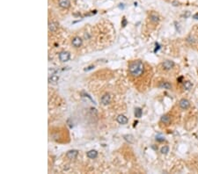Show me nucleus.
<instances>
[{
    "instance_id": "1",
    "label": "nucleus",
    "mask_w": 198,
    "mask_h": 174,
    "mask_svg": "<svg viewBox=\"0 0 198 174\" xmlns=\"http://www.w3.org/2000/svg\"><path fill=\"white\" fill-rule=\"evenodd\" d=\"M144 63L142 61L137 60L131 62L129 66V73L134 77H137L142 75L144 72Z\"/></svg>"
},
{
    "instance_id": "2",
    "label": "nucleus",
    "mask_w": 198,
    "mask_h": 174,
    "mask_svg": "<svg viewBox=\"0 0 198 174\" xmlns=\"http://www.w3.org/2000/svg\"><path fill=\"white\" fill-rule=\"evenodd\" d=\"M71 58V55H70L69 52H66V51H63L59 54V60L63 62H68Z\"/></svg>"
},
{
    "instance_id": "3",
    "label": "nucleus",
    "mask_w": 198,
    "mask_h": 174,
    "mask_svg": "<svg viewBox=\"0 0 198 174\" xmlns=\"http://www.w3.org/2000/svg\"><path fill=\"white\" fill-rule=\"evenodd\" d=\"M174 66V62H173V61H170V60H166V61H165L164 62L162 63V67H163V69L164 70H171L172 68Z\"/></svg>"
},
{
    "instance_id": "4",
    "label": "nucleus",
    "mask_w": 198,
    "mask_h": 174,
    "mask_svg": "<svg viewBox=\"0 0 198 174\" xmlns=\"http://www.w3.org/2000/svg\"><path fill=\"white\" fill-rule=\"evenodd\" d=\"M179 105H180V107L181 109H183V110H186V109H188V107L190 106V102L188 100V99H181V100H180Z\"/></svg>"
},
{
    "instance_id": "5",
    "label": "nucleus",
    "mask_w": 198,
    "mask_h": 174,
    "mask_svg": "<svg viewBox=\"0 0 198 174\" xmlns=\"http://www.w3.org/2000/svg\"><path fill=\"white\" fill-rule=\"evenodd\" d=\"M77 155H78V151L77 149H72V150L68 151L67 154H66V157L69 159H75L77 157Z\"/></svg>"
},
{
    "instance_id": "6",
    "label": "nucleus",
    "mask_w": 198,
    "mask_h": 174,
    "mask_svg": "<svg viewBox=\"0 0 198 174\" xmlns=\"http://www.w3.org/2000/svg\"><path fill=\"white\" fill-rule=\"evenodd\" d=\"M110 101H111V97L109 94H105V95H103L101 99V102L104 105H108L109 103H110Z\"/></svg>"
},
{
    "instance_id": "7",
    "label": "nucleus",
    "mask_w": 198,
    "mask_h": 174,
    "mask_svg": "<svg viewBox=\"0 0 198 174\" xmlns=\"http://www.w3.org/2000/svg\"><path fill=\"white\" fill-rule=\"evenodd\" d=\"M58 5H59V6L62 7V8L67 9L70 7L71 3H70V0H59Z\"/></svg>"
},
{
    "instance_id": "8",
    "label": "nucleus",
    "mask_w": 198,
    "mask_h": 174,
    "mask_svg": "<svg viewBox=\"0 0 198 174\" xmlns=\"http://www.w3.org/2000/svg\"><path fill=\"white\" fill-rule=\"evenodd\" d=\"M71 43L75 48H79L81 45H82V40H81V38H79V37H75V38L72 40Z\"/></svg>"
},
{
    "instance_id": "9",
    "label": "nucleus",
    "mask_w": 198,
    "mask_h": 174,
    "mask_svg": "<svg viewBox=\"0 0 198 174\" xmlns=\"http://www.w3.org/2000/svg\"><path fill=\"white\" fill-rule=\"evenodd\" d=\"M117 121H118V123H120V124H123V125H124V124H127L128 123V121H129V120H128V118L126 117V116H124V115H119L117 117Z\"/></svg>"
},
{
    "instance_id": "10",
    "label": "nucleus",
    "mask_w": 198,
    "mask_h": 174,
    "mask_svg": "<svg viewBox=\"0 0 198 174\" xmlns=\"http://www.w3.org/2000/svg\"><path fill=\"white\" fill-rule=\"evenodd\" d=\"M160 121H161L162 123L166 124V125H169L170 122H171V118H170V116L168 115V114H165V115H163L161 117Z\"/></svg>"
},
{
    "instance_id": "11",
    "label": "nucleus",
    "mask_w": 198,
    "mask_h": 174,
    "mask_svg": "<svg viewBox=\"0 0 198 174\" xmlns=\"http://www.w3.org/2000/svg\"><path fill=\"white\" fill-rule=\"evenodd\" d=\"M159 86H160V88L166 89V90H171L172 89V84H170L169 82H166V81H165V82H160Z\"/></svg>"
},
{
    "instance_id": "12",
    "label": "nucleus",
    "mask_w": 198,
    "mask_h": 174,
    "mask_svg": "<svg viewBox=\"0 0 198 174\" xmlns=\"http://www.w3.org/2000/svg\"><path fill=\"white\" fill-rule=\"evenodd\" d=\"M97 156H98V152L96 150H93V149H92V150L88 151V152H87V157H89V158H91V159L96 158Z\"/></svg>"
},
{
    "instance_id": "13",
    "label": "nucleus",
    "mask_w": 198,
    "mask_h": 174,
    "mask_svg": "<svg viewBox=\"0 0 198 174\" xmlns=\"http://www.w3.org/2000/svg\"><path fill=\"white\" fill-rule=\"evenodd\" d=\"M49 30L50 32H55L57 30V26L53 22H49Z\"/></svg>"
},
{
    "instance_id": "14",
    "label": "nucleus",
    "mask_w": 198,
    "mask_h": 174,
    "mask_svg": "<svg viewBox=\"0 0 198 174\" xmlns=\"http://www.w3.org/2000/svg\"><path fill=\"white\" fill-rule=\"evenodd\" d=\"M192 84L191 83L189 82V81H184L183 82V88L185 89V90H187V91H189L190 89L192 88Z\"/></svg>"
},
{
    "instance_id": "15",
    "label": "nucleus",
    "mask_w": 198,
    "mask_h": 174,
    "mask_svg": "<svg viewBox=\"0 0 198 174\" xmlns=\"http://www.w3.org/2000/svg\"><path fill=\"white\" fill-rule=\"evenodd\" d=\"M150 19H151V21L153 22V23H157V22L159 21V16H158V14H156V13H151V15H150Z\"/></svg>"
},
{
    "instance_id": "16",
    "label": "nucleus",
    "mask_w": 198,
    "mask_h": 174,
    "mask_svg": "<svg viewBox=\"0 0 198 174\" xmlns=\"http://www.w3.org/2000/svg\"><path fill=\"white\" fill-rule=\"evenodd\" d=\"M142 114H143L142 109L139 108V107H136V108L135 109V116H136V118H140V117H142Z\"/></svg>"
},
{
    "instance_id": "17",
    "label": "nucleus",
    "mask_w": 198,
    "mask_h": 174,
    "mask_svg": "<svg viewBox=\"0 0 198 174\" xmlns=\"http://www.w3.org/2000/svg\"><path fill=\"white\" fill-rule=\"evenodd\" d=\"M58 80H59V77L56 75H54V74L51 75V77L49 78V81L50 83H56V82H58Z\"/></svg>"
},
{
    "instance_id": "18",
    "label": "nucleus",
    "mask_w": 198,
    "mask_h": 174,
    "mask_svg": "<svg viewBox=\"0 0 198 174\" xmlns=\"http://www.w3.org/2000/svg\"><path fill=\"white\" fill-rule=\"evenodd\" d=\"M124 139L126 140L128 142H129V143H132V142H134V138H133V136H131V135H126V136H124Z\"/></svg>"
},
{
    "instance_id": "19",
    "label": "nucleus",
    "mask_w": 198,
    "mask_h": 174,
    "mask_svg": "<svg viewBox=\"0 0 198 174\" xmlns=\"http://www.w3.org/2000/svg\"><path fill=\"white\" fill-rule=\"evenodd\" d=\"M160 152H161L162 154H167V153L169 152V148H168V146H163L161 148V149H160Z\"/></svg>"
},
{
    "instance_id": "20",
    "label": "nucleus",
    "mask_w": 198,
    "mask_h": 174,
    "mask_svg": "<svg viewBox=\"0 0 198 174\" xmlns=\"http://www.w3.org/2000/svg\"><path fill=\"white\" fill-rule=\"evenodd\" d=\"M156 141H158V142H164L165 137L162 136H160V135H158V136H156Z\"/></svg>"
},
{
    "instance_id": "21",
    "label": "nucleus",
    "mask_w": 198,
    "mask_h": 174,
    "mask_svg": "<svg viewBox=\"0 0 198 174\" xmlns=\"http://www.w3.org/2000/svg\"><path fill=\"white\" fill-rule=\"evenodd\" d=\"M93 68H94L93 65H90V66H88L87 68H86V69H85L84 70H85V71H89V70H93Z\"/></svg>"
},
{
    "instance_id": "22",
    "label": "nucleus",
    "mask_w": 198,
    "mask_h": 174,
    "mask_svg": "<svg viewBox=\"0 0 198 174\" xmlns=\"http://www.w3.org/2000/svg\"><path fill=\"white\" fill-rule=\"evenodd\" d=\"M126 25H127V20H126V18H123V22H122V26H123V27H125Z\"/></svg>"
},
{
    "instance_id": "23",
    "label": "nucleus",
    "mask_w": 198,
    "mask_h": 174,
    "mask_svg": "<svg viewBox=\"0 0 198 174\" xmlns=\"http://www.w3.org/2000/svg\"><path fill=\"white\" fill-rule=\"evenodd\" d=\"M182 79H183V77H181L177 79V81H179V83H182Z\"/></svg>"
},
{
    "instance_id": "24",
    "label": "nucleus",
    "mask_w": 198,
    "mask_h": 174,
    "mask_svg": "<svg viewBox=\"0 0 198 174\" xmlns=\"http://www.w3.org/2000/svg\"><path fill=\"white\" fill-rule=\"evenodd\" d=\"M193 18H195V19H198V13H195V15L193 16Z\"/></svg>"
},
{
    "instance_id": "25",
    "label": "nucleus",
    "mask_w": 198,
    "mask_h": 174,
    "mask_svg": "<svg viewBox=\"0 0 198 174\" xmlns=\"http://www.w3.org/2000/svg\"><path fill=\"white\" fill-rule=\"evenodd\" d=\"M190 15V13H189V12H187V14H184V15H183V16H184V17L185 18H187V17H188V16H189Z\"/></svg>"
}]
</instances>
